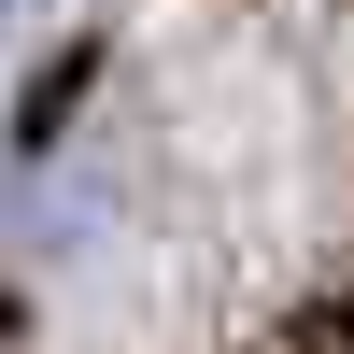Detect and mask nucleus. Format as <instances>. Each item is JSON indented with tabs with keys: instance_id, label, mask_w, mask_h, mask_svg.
<instances>
[]
</instances>
